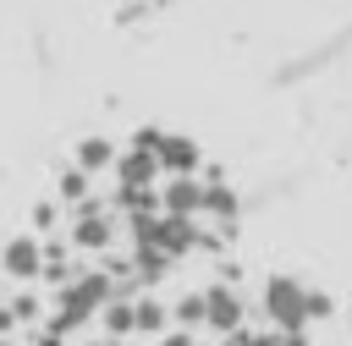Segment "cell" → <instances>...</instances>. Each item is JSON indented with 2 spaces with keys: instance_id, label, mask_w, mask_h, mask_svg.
<instances>
[]
</instances>
